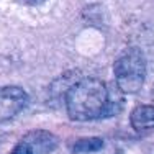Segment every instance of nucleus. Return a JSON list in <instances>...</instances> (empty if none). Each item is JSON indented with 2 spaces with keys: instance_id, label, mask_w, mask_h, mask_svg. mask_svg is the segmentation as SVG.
<instances>
[{
  "instance_id": "nucleus-6",
  "label": "nucleus",
  "mask_w": 154,
  "mask_h": 154,
  "mask_svg": "<svg viewBox=\"0 0 154 154\" xmlns=\"http://www.w3.org/2000/svg\"><path fill=\"white\" fill-rule=\"evenodd\" d=\"M17 5L23 7V8H30V10H38L39 7L46 5L49 0H13Z\"/></svg>"
},
{
  "instance_id": "nucleus-2",
  "label": "nucleus",
  "mask_w": 154,
  "mask_h": 154,
  "mask_svg": "<svg viewBox=\"0 0 154 154\" xmlns=\"http://www.w3.org/2000/svg\"><path fill=\"white\" fill-rule=\"evenodd\" d=\"M146 62L143 53L136 48L123 51L115 62V77L120 90L125 94H136L144 84Z\"/></svg>"
},
{
  "instance_id": "nucleus-5",
  "label": "nucleus",
  "mask_w": 154,
  "mask_h": 154,
  "mask_svg": "<svg viewBox=\"0 0 154 154\" xmlns=\"http://www.w3.org/2000/svg\"><path fill=\"white\" fill-rule=\"evenodd\" d=\"M131 126L138 133L154 130V107L151 105H139L131 113Z\"/></svg>"
},
{
  "instance_id": "nucleus-1",
  "label": "nucleus",
  "mask_w": 154,
  "mask_h": 154,
  "mask_svg": "<svg viewBox=\"0 0 154 154\" xmlns=\"http://www.w3.org/2000/svg\"><path fill=\"white\" fill-rule=\"evenodd\" d=\"M110 92L102 80L87 77L79 80L67 90L66 107L72 120L87 122L108 113Z\"/></svg>"
},
{
  "instance_id": "nucleus-4",
  "label": "nucleus",
  "mask_w": 154,
  "mask_h": 154,
  "mask_svg": "<svg viewBox=\"0 0 154 154\" xmlns=\"http://www.w3.org/2000/svg\"><path fill=\"white\" fill-rule=\"evenodd\" d=\"M54 148V136L46 131H31L15 146L12 154H49Z\"/></svg>"
},
{
  "instance_id": "nucleus-3",
  "label": "nucleus",
  "mask_w": 154,
  "mask_h": 154,
  "mask_svg": "<svg viewBox=\"0 0 154 154\" xmlns=\"http://www.w3.org/2000/svg\"><path fill=\"white\" fill-rule=\"evenodd\" d=\"M26 105V94L20 87H0V122L13 118Z\"/></svg>"
}]
</instances>
